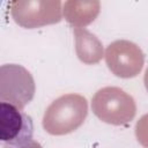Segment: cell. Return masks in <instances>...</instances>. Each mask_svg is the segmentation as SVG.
Masks as SVG:
<instances>
[{
	"mask_svg": "<svg viewBox=\"0 0 148 148\" xmlns=\"http://www.w3.org/2000/svg\"><path fill=\"white\" fill-rule=\"evenodd\" d=\"M3 148H43V147L37 141L30 139V140H25L17 143H6Z\"/></svg>",
	"mask_w": 148,
	"mask_h": 148,
	"instance_id": "9",
	"label": "cell"
},
{
	"mask_svg": "<svg viewBox=\"0 0 148 148\" xmlns=\"http://www.w3.org/2000/svg\"><path fill=\"white\" fill-rule=\"evenodd\" d=\"M91 109L95 116L111 125H125L136 113L134 98L118 87H104L92 97Z\"/></svg>",
	"mask_w": 148,
	"mask_h": 148,
	"instance_id": "2",
	"label": "cell"
},
{
	"mask_svg": "<svg viewBox=\"0 0 148 148\" xmlns=\"http://www.w3.org/2000/svg\"><path fill=\"white\" fill-rule=\"evenodd\" d=\"M105 61L109 69L119 77L136 76L145 64L142 50L130 40H116L105 50Z\"/></svg>",
	"mask_w": 148,
	"mask_h": 148,
	"instance_id": "5",
	"label": "cell"
},
{
	"mask_svg": "<svg viewBox=\"0 0 148 148\" xmlns=\"http://www.w3.org/2000/svg\"><path fill=\"white\" fill-rule=\"evenodd\" d=\"M101 3L97 0L81 1L69 0L64 5L65 20L74 28H82L90 24L99 14Z\"/></svg>",
	"mask_w": 148,
	"mask_h": 148,
	"instance_id": "7",
	"label": "cell"
},
{
	"mask_svg": "<svg viewBox=\"0 0 148 148\" xmlns=\"http://www.w3.org/2000/svg\"><path fill=\"white\" fill-rule=\"evenodd\" d=\"M87 114V99L77 94H66L47 106L43 117V127L52 135H65L77 130Z\"/></svg>",
	"mask_w": 148,
	"mask_h": 148,
	"instance_id": "1",
	"label": "cell"
},
{
	"mask_svg": "<svg viewBox=\"0 0 148 148\" xmlns=\"http://www.w3.org/2000/svg\"><path fill=\"white\" fill-rule=\"evenodd\" d=\"M32 133L31 118L13 104L0 101V141L17 143L30 140Z\"/></svg>",
	"mask_w": 148,
	"mask_h": 148,
	"instance_id": "6",
	"label": "cell"
},
{
	"mask_svg": "<svg viewBox=\"0 0 148 148\" xmlns=\"http://www.w3.org/2000/svg\"><path fill=\"white\" fill-rule=\"evenodd\" d=\"M61 2L25 0L12 1L10 14L14 21L27 29L40 28L61 21Z\"/></svg>",
	"mask_w": 148,
	"mask_h": 148,
	"instance_id": "4",
	"label": "cell"
},
{
	"mask_svg": "<svg viewBox=\"0 0 148 148\" xmlns=\"http://www.w3.org/2000/svg\"><path fill=\"white\" fill-rule=\"evenodd\" d=\"M75 51L79 59L86 65H94L102 60L104 50L101 40L84 28H74Z\"/></svg>",
	"mask_w": 148,
	"mask_h": 148,
	"instance_id": "8",
	"label": "cell"
},
{
	"mask_svg": "<svg viewBox=\"0 0 148 148\" xmlns=\"http://www.w3.org/2000/svg\"><path fill=\"white\" fill-rule=\"evenodd\" d=\"M35 81L30 72L17 64L0 66V101L23 109L35 96Z\"/></svg>",
	"mask_w": 148,
	"mask_h": 148,
	"instance_id": "3",
	"label": "cell"
}]
</instances>
